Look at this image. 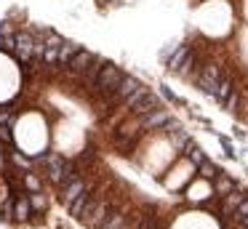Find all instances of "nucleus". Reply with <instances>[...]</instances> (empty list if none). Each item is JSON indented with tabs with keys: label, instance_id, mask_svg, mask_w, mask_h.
Masks as SVG:
<instances>
[{
	"label": "nucleus",
	"instance_id": "nucleus-25",
	"mask_svg": "<svg viewBox=\"0 0 248 229\" xmlns=\"http://www.w3.org/2000/svg\"><path fill=\"white\" fill-rule=\"evenodd\" d=\"M27 213H30V205L22 200V202L16 205V218H27Z\"/></svg>",
	"mask_w": 248,
	"mask_h": 229
},
{
	"label": "nucleus",
	"instance_id": "nucleus-24",
	"mask_svg": "<svg viewBox=\"0 0 248 229\" xmlns=\"http://www.w3.org/2000/svg\"><path fill=\"white\" fill-rule=\"evenodd\" d=\"M248 216V200H243L240 205H237V211H235V218L240 221V218H246Z\"/></svg>",
	"mask_w": 248,
	"mask_h": 229
},
{
	"label": "nucleus",
	"instance_id": "nucleus-20",
	"mask_svg": "<svg viewBox=\"0 0 248 229\" xmlns=\"http://www.w3.org/2000/svg\"><path fill=\"white\" fill-rule=\"evenodd\" d=\"M184 152H187V157L192 160L195 165H200L205 160V154H203V149L198 147V144H192V141H187V147H184Z\"/></svg>",
	"mask_w": 248,
	"mask_h": 229
},
{
	"label": "nucleus",
	"instance_id": "nucleus-8",
	"mask_svg": "<svg viewBox=\"0 0 248 229\" xmlns=\"http://www.w3.org/2000/svg\"><path fill=\"white\" fill-rule=\"evenodd\" d=\"M88 186H86V181H80V179H70L67 181V186H64V192H62V200L67 202V205H72V202L78 200V195H83Z\"/></svg>",
	"mask_w": 248,
	"mask_h": 229
},
{
	"label": "nucleus",
	"instance_id": "nucleus-17",
	"mask_svg": "<svg viewBox=\"0 0 248 229\" xmlns=\"http://www.w3.org/2000/svg\"><path fill=\"white\" fill-rule=\"evenodd\" d=\"M214 181H216L214 186H216V195H219V197H227L232 189H235V181H232V179H227V176H221V173L216 176Z\"/></svg>",
	"mask_w": 248,
	"mask_h": 229
},
{
	"label": "nucleus",
	"instance_id": "nucleus-19",
	"mask_svg": "<svg viewBox=\"0 0 248 229\" xmlns=\"http://www.w3.org/2000/svg\"><path fill=\"white\" fill-rule=\"evenodd\" d=\"M64 160L62 157H51V179L54 181H64Z\"/></svg>",
	"mask_w": 248,
	"mask_h": 229
},
{
	"label": "nucleus",
	"instance_id": "nucleus-31",
	"mask_svg": "<svg viewBox=\"0 0 248 229\" xmlns=\"http://www.w3.org/2000/svg\"><path fill=\"white\" fill-rule=\"evenodd\" d=\"M99 3H107V0H99Z\"/></svg>",
	"mask_w": 248,
	"mask_h": 229
},
{
	"label": "nucleus",
	"instance_id": "nucleus-7",
	"mask_svg": "<svg viewBox=\"0 0 248 229\" xmlns=\"http://www.w3.org/2000/svg\"><path fill=\"white\" fill-rule=\"evenodd\" d=\"M14 51H16V56L22 59V61H27V59L35 53L32 35H30V32H19V35H16V48H14Z\"/></svg>",
	"mask_w": 248,
	"mask_h": 229
},
{
	"label": "nucleus",
	"instance_id": "nucleus-9",
	"mask_svg": "<svg viewBox=\"0 0 248 229\" xmlns=\"http://www.w3.org/2000/svg\"><path fill=\"white\" fill-rule=\"evenodd\" d=\"M139 85H141V83H139L136 77H131V75H123V80H120L118 91H115V99H118V101H128V96L134 93Z\"/></svg>",
	"mask_w": 248,
	"mask_h": 229
},
{
	"label": "nucleus",
	"instance_id": "nucleus-18",
	"mask_svg": "<svg viewBox=\"0 0 248 229\" xmlns=\"http://www.w3.org/2000/svg\"><path fill=\"white\" fill-rule=\"evenodd\" d=\"M104 64H107V61H104V59H99V56H93V61H91V67H88V69H86V72H83V75H86V77H88V80H91V85H93V83H96V77H99V72H102V67H104Z\"/></svg>",
	"mask_w": 248,
	"mask_h": 229
},
{
	"label": "nucleus",
	"instance_id": "nucleus-15",
	"mask_svg": "<svg viewBox=\"0 0 248 229\" xmlns=\"http://www.w3.org/2000/svg\"><path fill=\"white\" fill-rule=\"evenodd\" d=\"M125 227V213L123 211H112L107 216V221L102 224V229H123Z\"/></svg>",
	"mask_w": 248,
	"mask_h": 229
},
{
	"label": "nucleus",
	"instance_id": "nucleus-27",
	"mask_svg": "<svg viewBox=\"0 0 248 229\" xmlns=\"http://www.w3.org/2000/svg\"><path fill=\"white\" fill-rule=\"evenodd\" d=\"M0 141H6V144H11V136H8L6 131H0Z\"/></svg>",
	"mask_w": 248,
	"mask_h": 229
},
{
	"label": "nucleus",
	"instance_id": "nucleus-6",
	"mask_svg": "<svg viewBox=\"0 0 248 229\" xmlns=\"http://www.w3.org/2000/svg\"><path fill=\"white\" fill-rule=\"evenodd\" d=\"M64 46V40H62L59 35H54V32H48V40H46V51H43V61L46 64H56L59 61V48Z\"/></svg>",
	"mask_w": 248,
	"mask_h": 229
},
{
	"label": "nucleus",
	"instance_id": "nucleus-28",
	"mask_svg": "<svg viewBox=\"0 0 248 229\" xmlns=\"http://www.w3.org/2000/svg\"><path fill=\"white\" fill-rule=\"evenodd\" d=\"M32 205H35V208H43V205H46V202H43V200H40V197H32Z\"/></svg>",
	"mask_w": 248,
	"mask_h": 229
},
{
	"label": "nucleus",
	"instance_id": "nucleus-30",
	"mask_svg": "<svg viewBox=\"0 0 248 229\" xmlns=\"http://www.w3.org/2000/svg\"><path fill=\"white\" fill-rule=\"evenodd\" d=\"M240 224H243V227L248 229V216H246V218H240Z\"/></svg>",
	"mask_w": 248,
	"mask_h": 229
},
{
	"label": "nucleus",
	"instance_id": "nucleus-11",
	"mask_svg": "<svg viewBox=\"0 0 248 229\" xmlns=\"http://www.w3.org/2000/svg\"><path fill=\"white\" fill-rule=\"evenodd\" d=\"M168 122H171V117H168L163 109H155V112H150V115L141 117V125L144 128H163V125H168Z\"/></svg>",
	"mask_w": 248,
	"mask_h": 229
},
{
	"label": "nucleus",
	"instance_id": "nucleus-16",
	"mask_svg": "<svg viewBox=\"0 0 248 229\" xmlns=\"http://www.w3.org/2000/svg\"><path fill=\"white\" fill-rule=\"evenodd\" d=\"M243 200H246V197H243L240 192H235V189H232L230 195L224 197V216H230V213H235V211H237V205H240Z\"/></svg>",
	"mask_w": 248,
	"mask_h": 229
},
{
	"label": "nucleus",
	"instance_id": "nucleus-3",
	"mask_svg": "<svg viewBox=\"0 0 248 229\" xmlns=\"http://www.w3.org/2000/svg\"><path fill=\"white\" fill-rule=\"evenodd\" d=\"M219 80H221V69L216 67V64H208V67L203 69V75L198 77V85L203 88V93L214 96L216 88H219Z\"/></svg>",
	"mask_w": 248,
	"mask_h": 229
},
{
	"label": "nucleus",
	"instance_id": "nucleus-21",
	"mask_svg": "<svg viewBox=\"0 0 248 229\" xmlns=\"http://www.w3.org/2000/svg\"><path fill=\"white\" fill-rule=\"evenodd\" d=\"M198 168H200V176H203V179H216V176L221 173V170L216 168L214 163H208V160H203V163H200Z\"/></svg>",
	"mask_w": 248,
	"mask_h": 229
},
{
	"label": "nucleus",
	"instance_id": "nucleus-26",
	"mask_svg": "<svg viewBox=\"0 0 248 229\" xmlns=\"http://www.w3.org/2000/svg\"><path fill=\"white\" fill-rule=\"evenodd\" d=\"M163 96H166V99H171L173 104H182V99H176V96L171 93V88H166V85H163Z\"/></svg>",
	"mask_w": 248,
	"mask_h": 229
},
{
	"label": "nucleus",
	"instance_id": "nucleus-12",
	"mask_svg": "<svg viewBox=\"0 0 248 229\" xmlns=\"http://www.w3.org/2000/svg\"><path fill=\"white\" fill-rule=\"evenodd\" d=\"M187 59H189V46H176L173 48V56L168 59V69H171V72H179Z\"/></svg>",
	"mask_w": 248,
	"mask_h": 229
},
{
	"label": "nucleus",
	"instance_id": "nucleus-22",
	"mask_svg": "<svg viewBox=\"0 0 248 229\" xmlns=\"http://www.w3.org/2000/svg\"><path fill=\"white\" fill-rule=\"evenodd\" d=\"M147 91H150V88H144V85H139V88H136V91H134V93H131V96H128V101H125V107H128V109H131V107H134V104H136V101H139V99H141V96H144V93H147Z\"/></svg>",
	"mask_w": 248,
	"mask_h": 229
},
{
	"label": "nucleus",
	"instance_id": "nucleus-14",
	"mask_svg": "<svg viewBox=\"0 0 248 229\" xmlns=\"http://www.w3.org/2000/svg\"><path fill=\"white\" fill-rule=\"evenodd\" d=\"M78 51H80V46H78V43H64V46L59 48V64H62V67H67V64L75 59Z\"/></svg>",
	"mask_w": 248,
	"mask_h": 229
},
{
	"label": "nucleus",
	"instance_id": "nucleus-10",
	"mask_svg": "<svg viewBox=\"0 0 248 229\" xmlns=\"http://www.w3.org/2000/svg\"><path fill=\"white\" fill-rule=\"evenodd\" d=\"M91 61H93V53H88V51H83V48H80V51L75 53V59L70 61V69H72V72H78V75H83L88 67H91Z\"/></svg>",
	"mask_w": 248,
	"mask_h": 229
},
{
	"label": "nucleus",
	"instance_id": "nucleus-2",
	"mask_svg": "<svg viewBox=\"0 0 248 229\" xmlns=\"http://www.w3.org/2000/svg\"><path fill=\"white\" fill-rule=\"evenodd\" d=\"M112 211H115V208H109V205H107V202H104V200H99L96 205H93L91 211H88L86 216L80 218V221L86 224V227H93V229H102V224L107 221V216H109V213H112Z\"/></svg>",
	"mask_w": 248,
	"mask_h": 229
},
{
	"label": "nucleus",
	"instance_id": "nucleus-29",
	"mask_svg": "<svg viewBox=\"0 0 248 229\" xmlns=\"http://www.w3.org/2000/svg\"><path fill=\"white\" fill-rule=\"evenodd\" d=\"M0 48H6V37L0 35Z\"/></svg>",
	"mask_w": 248,
	"mask_h": 229
},
{
	"label": "nucleus",
	"instance_id": "nucleus-1",
	"mask_svg": "<svg viewBox=\"0 0 248 229\" xmlns=\"http://www.w3.org/2000/svg\"><path fill=\"white\" fill-rule=\"evenodd\" d=\"M120 80H123L120 67H115V64H104L102 72H99V77H96V83H93V91L102 93V96H115Z\"/></svg>",
	"mask_w": 248,
	"mask_h": 229
},
{
	"label": "nucleus",
	"instance_id": "nucleus-5",
	"mask_svg": "<svg viewBox=\"0 0 248 229\" xmlns=\"http://www.w3.org/2000/svg\"><path fill=\"white\" fill-rule=\"evenodd\" d=\"M155 109H163V107H160V99H157L155 93H150V91H147V93L141 96L134 107H131V112H134V115H139V117L150 115V112H155Z\"/></svg>",
	"mask_w": 248,
	"mask_h": 229
},
{
	"label": "nucleus",
	"instance_id": "nucleus-13",
	"mask_svg": "<svg viewBox=\"0 0 248 229\" xmlns=\"http://www.w3.org/2000/svg\"><path fill=\"white\" fill-rule=\"evenodd\" d=\"M232 80L227 77V75H221V80H219V88H216V93H214V99L219 101V104H227V99H230V93H232Z\"/></svg>",
	"mask_w": 248,
	"mask_h": 229
},
{
	"label": "nucleus",
	"instance_id": "nucleus-23",
	"mask_svg": "<svg viewBox=\"0 0 248 229\" xmlns=\"http://www.w3.org/2000/svg\"><path fill=\"white\" fill-rule=\"evenodd\" d=\"M237 104H240V93H237V91H232L230 99H227V109L235 112V109H237Z\"/></svg>",
	"mask_w": 248,
	"mask_h": 229
},
{
	"label": "nucleus",
	"instance_id": "nucleus-4",
	"mask_svg": "<svg viewBox=\"0 0 248 229\" xmlns=\"http://www.w3.org/2000/svg\"><path fill=\"white\" fill-rule=\"evenodd\" d=\"M96 202H99V197L93 195V192H88V189H86L83 195H78V200L70 205V208H72V216H75V218H83L93 205H96Z\"/></svg>",
	"mask_w": 248,
	"mask_h": 229
}]
</instances>
